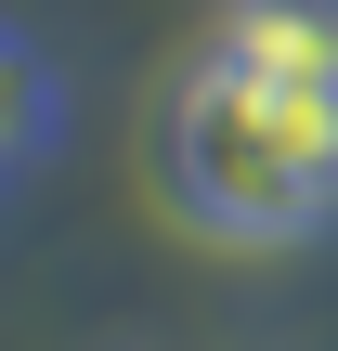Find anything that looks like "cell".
I'll return each instance as SVG.
<instances>
[{
  "instance_id": "obj_1",
  "label": "cell",
  "mask_w": 338,
  "mask_h": 351,
  "mask_svg": "<svg viewBox=\"0 0 338 351\" xmlns=\"http://www.w3.org/2000/svg\"><path fill=\"white\" fill-rule=\"evenodd\" d=\"M156 182L208 247H300L338 221V91L248 78L195 52L156 91Z\"/></svg>"
},
{
  "instance_id": "obj_2",
  "label": "cell",
  "mask_w": 338,
  "mask_h": 351,
  "mask_svg": "<svg viewBox=\"0 0 338 351\" xmlns=\"http://www.w3.org/2000/svg\"><path fill=\"white\" fill-rule=\"evenodd\" d=\"M208 52L248 78H287V91H338V0H221Z\"/></svg>"
},
{
  "instance_id": "obj_3",
  "label": "cell",
  "mask_w": 338,
  "mask_h": 351,
  "mask_svg": "<svg viewBox=\"0 0 338 351\" xmlns=\"http://www.w3.org/2000/svg\"><path fill=\"white\" fill-rule=\"evenodd\" d=\"M52 143V65H39V39L13 26V156H39Z\"/></svg>"
}]
</instances>
